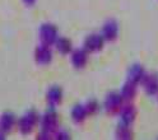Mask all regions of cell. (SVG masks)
I'll use <instances>...</instances> for the list:
<instances>
[{"label": "cell", "instance_id": "cell-1", "mask_svg": "<svg viewBox=\"0 0 158 140\" xmlns=\"http://www.w3.org/2000/svg\"><path fill=\"white\" fill-rule=\"evenodd\" d=\"M41 38L44 39V42L46 45H50L52 42L56 41V28L52 26H45L42 27V31H41Z\"/></svg>", "mask_w": 158, "mask_h": 140}, {"label": "cell", "instance_id": "cell-2", "mask_svg": "<svg viewBox=\"0 0 158 140\" xmlns=\"http://www.w3.org/2000/svg\"><path fill=\"white\" fill-rule=\"evenodd\" d=\"M102 45H103V39L100 35H92L85 41V48L89 50V51H97V50L102 47Z\"/></svg>", "mask_w": 158, "mask_h": 140}, {"label": "cell", "instance_id": "cell-3", "mask_svg": "<svg viewBox=\"0 0 158 140\" xmlns=\"http://www.w3.org/2000/svg\"><path fill=\"white\" fill-rule=\"evenodd\" d=\"M106 107L111 112L118 111L121 108V97L118 94H110L106 99Z\"/></svg>", "mask_w": 158, "mask_h": 140}, {"label": "cell", "instance_id": "cell-4", "mask_svg": "<svg viewBox=\"0 0 158 140\" xmlns=\"http://www.w3.org/2000/svg\"><path fill=\"white\" fill-rule=\"evenodd\" d=\"M103 36L107 39H115L117 36V24L115 22H108L103 28Z\"/></svg>", "mask_w": 158, "mask_h": 140}, {"label": "cell", "instance_id": "cell-5", "mask_svg": "<svg viewBox=\"0 0 158 140\" xmlns=\"http://www.w3.org/2000/svg\"><path fill=\"white\" fill-rule=\"evenodd\" d=\"M50 60H51V51H50V48L47 47V45L42 46L37 51V61L46 64V63L50 61Z\"/></svg>", "mask_w": 158, "mask_h": 140}, {"label": "cell", "instance_id": "cell-6", "mask_svg": "<svg viewBox=\"0 0 158 140\" xmlns=\"http://www.w3.org/2000/svg\"><path fill=\"white\" fill-rule=\"evenodd\" d=\"M145 89H147V92L151 94H154L158 92V78L156 75H151L147 78Z\"/></svg>", "mask_w": 158, "mask_h": 140}, {"label": "cell", "instance_id": "cell-7", "mask_svg": "<svg viewBox=\"0 0 158 140\" xmlns=\"http://www.w3.org/2000/svg\"><path fill=\"white\" fill-rule=\"evenodd\" d=\"M123 121L125 124H130L133 120L135 118V115H136V111H135V108L133 106H126L124 109H123Z\"/></svg>", "mask_w": 158, "mask_h": 140}, {"label": "cell", "instance_id": "cell-8", "mask_svg": "<svg viewBox=\"0 0 158 140\" xmlns=\"http://www.w3.org/2000/svg\"><path fill=\"white\" fill-rule=\"evenodd\" d=\"M87 63V54L84 51H75L73 55V64L77 68H83Z\"/></svg>", "mask_w": 158, "mask_h": 140}, {"label": "cell", "instance_id": "cell-9", "mask_svg": "<svg viewBox=\"0 0 158 140\" xmlns=\"http://www.w3.org/2000/svg\"><path fill=\"white\" fill-rule=\"evenodd\" d=\"M87 108L83 107V106H77L74 109H73V118L77 122L79 121H83V120L87 117Z\"/></svg>", "mask_w": 158, "mask_h": 140}, {"label": "cell", "instance_id": "cell-10", "mask_svg": "<svg viewBox=\"0 0 158 140\" xmlns=\"http://www.w3.org/2000/svg\"><path fill=\"white\" fill-rule=\"evenodd\" d=\"M48 102H50L51 105H57V103H60L61 101V91L59 88H52L50 93H48Z\"/></svg>", "mask_w": 158, "mask_h": 140}, {"label": "cell", "instance_id": "cell-11", "mask_svg": "<svg viewBox=\"0 0 158 140\" xmlns=\"http://www.w3.org/2000/svg\"><path fill=\"white\" fill-rule=\"evenodd\" d=\"M143 76H144V70H143V68H140V66H134V68L130 70V79L133 80V83L139 82Z\"/></svg>", "mask_w": 158, "mask_h": 140}, {"label": "cell", "instance_id": "cell-12", "mask_svg": "<svg viewBox=\"0 0 158 140\" xmlns=\"http://www.w3.org/2000/svg\"><path fill=\"white\" fill-rule=\"evenodd\" d=\"M70 48H72V45H70V41H69V39L60 38L57 41V50L61 54H68L69 51H70Z\"/></svg>", "mask_w": 158, "mask_h": 140}, {"label": "cell", "instance_id": "cell-13", "mask_svg": "<svg viewBox=\"0 0 158 140\" xmlns=\"http://www.w3.org/2000/svg\"><path fill=\"white\" fill-rule=\"evenodd\" d=\"M56 124H57L56 115H54V113L46 115V117H45V121H44V127L54 129V127H56Z\"/></svg>", "mask_w": 158, "mask_h": 140}, {"label": "cell", "instance_id": "cell-14", "mask_svg": "<svg viewBox=\"0 0 158 140\" xmlns=\"http://www.w3.org/2000/svg\"><path fill=\"white\" fill-rule=\"evenodd\" d=\"M134 94H135V85H134V83L126 84L125 88H124V91H123V96L125 98H133Z\"/></svg>", "mask_w": 158, "mask_h": 140}, {"label": "cell", "instance_id": "cell-15", "mask_svg": "<svg viewBox=\"0 0 158 140\" xmlns=\"http://www.w3.org/2000/svg\"><path fill=\"white\" fill-rule=\"evenodd\" d=\"M26 2H27V3H32V2H33V0H26Z\"/></svg>", "mask_w": 158, "mask_h": 140}]
</instances>
